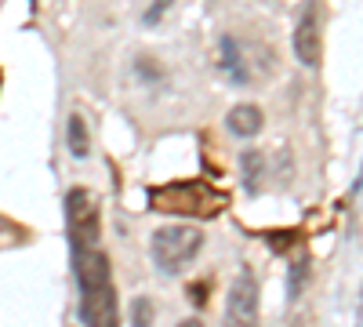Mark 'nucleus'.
<instances>
[{
  "label": "nucleus",
  "mask_w": 363,
  "mask_h": 327,
  "mask_svg": "<svg viewBox=\"0 0 363 327\" xmlns=\"http://www.w3.org/2000/svg\"><path fill=\"white\" fill-rule=\"evenodd\" d=\"M215 66L229 84H251L255 80V66H251V44H244L240 37H222L215 48Z\"/></svg>",
  "instance_id": "obj_6"
},
{
  "label": "nucleus",
  "mask_w": 363,
  "mask_h": 327,
  "mask_svg": "<svg viewBox=\"0 0 363 327\" xmlns=\"http://www.w3.org/2000/svg\"><path fill=\"white\" fill-rule=\"evenodd\" d=\"M229 196L218 193L215 186L200 182V178H186V182H171L160 186L149 196V207L160 215H174V218H211L225 211Z\"/></svg>",
  "instance_id": "obj_2"
},
{
  "label": "nucleus",
  "mask_w": 363,
  "mask_h": 327,
  "mask_svg": "<svg viewBox=\"0 0 363 327\" xmlns=\"http://www.w3.org/2000/svg\"><path fill=\"white\" fill-rule=\"evenodd\" d=\"M73 270H77V287H80L84 327H120L116 287H113L109 255L102 251V240L73 251Z\"/></svg>",
  "instance_id": "obj_1"
},
{
  "label": "nucleus",
  "mask_w": 363,
  "mask_h": 327,
  "mask_svg": "<svg viewBox=\"0 0 363 327\" xmlns=\"http://www.w3.org/2000/svg\"><path fill=\"white\" fill-rule=\"evenodd\" d=\"M66 142H69V153L77 157V160H84L87 153H91V142H87V124H84V116H69V135H66Z\"/></svg>",
  "instance_id": "obj_9"
},
{
  "label": "nucleus",
  "mask_w": 363,
  "mask_h": 327,
  "mask_svg": "<svg viewBox=\"0 0 363 327\" xmlns=\"http://www.w3.org/2000/svg\"><path fill=\"white\" fill-rule=\"evenodd\" d=\"M294 55L301 66H320V22L313 11H306L294 26Z\"/></svg>",
  "instance_id": "obj_7"
},
{
  "label": "nucleus",
  "mask_w": 363,
  "mask_h": 327,
  "mask_svg": "<svg viewBox=\"0 0 363 327\" xmlns=\"http://www.w3.org/2000/svg\"><path fill=\"white\" fill-rule=\"evenodd\" d=\"M306 277H309V258L306 255H298L294 258V270H291V299H298V294H301V287H306Z\"/></svg>",
  "instance_id": "obj_11"
},
{
  "label": "nucleus",
  "mask_w": 363,
  "mask_h": 327,
  "mask_svg": "<svg viewBox=\"0 0 363 327\" xmlns=\"http://www.w3.org/2000/svg\"><path fill=\"white\" fill-rule=\"evenodd\" d=\"M203 251V229L200 226H160L149 240V255H153L157 270L167 277L186 273L189 265Z\"/></svg>",
  "instance_id": "obj_3"
},
{
  "label": "nucleus",
  "mask_w": 363,
  "mask_h": 327,
  "mask_svg": "<svg viewBox=\"0 0 363 327\" xmlns=\"http://www.w3.org/2000/svg\"><path fill=\"white\" fill-rule=\"evenodd\" d=\"M262 124H265V116H262V109L251 106V102L233 106L229 116H225V128H229L236 138H255V135L262 131Z\"/></svg>",
  "instance_id": "obj_8"
},
{
  "label": "nucleus",
  "mask_w": 363,
  "mask_h": 327,
  "mask_svg": "<svg viewBox=\"0 0 363 327\" xmlns=\"http://www.w3.org/2000/svg\"><path fill=\"white\" fill-rule=\"evenodd\" d=\"M66 229H69V248L80 251L87 244L102 240V226H99V204L84 186H73L66 193Z\"/></svg>",
  "instance_id": "obj_4"
},
{
  "label": "nucleus",
  "mask_w": 363,
  "mask_h": 327,
  "mask_svg": "<svg viewBox=\"0 0 363 327\" xmlns=\"http://www.w3.org/2000/svg\"><path fill=\"white\" fill-rule=\"evenodd\" d=\"M131 327H153V302L149 299L131 302Z\"/></svg>",
  "instance_id": "obj_12"
},
{
  "label": "nucleus",
  "mask_w": 363,
  "mask_h": 327,
  "mask_svg": "<svg viewBox=\"0 0 363 327\" xmlns=\"http://www.w3.org/2000/svg\"><path fill=\"white\" fill-rule=\"evenodd\" d=\"M178 327H203V320H196V316H189V320H182Z\"/></svg>",
  "instance_id": "obj_14"
},
{
  "label": "nucleus",
  "mask_w": 363,
  "mask_h": 327,
  "mask_svg": "<svg viewBox=\"0 0 363 327\" xmlns=\"http://www.w3.org/2000/svg\"><path fill=\"white\" fill-rule=\"evenodd\" d=\"M174 4H178V0H153V4L145 8V15H142V26H160L164 15H167Z\"/></svg>",
  "instance_id": "obj_13"
},
{
  "label": "nucleus",
  "mask_w": 363,
  "mask_h": 327,
  "mask_svg": "<svg viewBox=\"0 0 363 327\" xmlns=\"http://www.w3.org/2000/svg\"><path fill=\"white\" fill-rule=\"evenodd\" d=\"M240 171H244V186H247V193H255V189H258V178H262V171H265L262 153L247 150L244 157H240Z\"/></svg>",
  "instance_id": "obj_10"
},
{
  "label": "nucleus",
  "mask_w": 363,
  "mask_h": 327,
  "mask_svg": "<svg viewBox=\"0 0 363 327\" xmlns=\"http://www.w3.org/2000/svg\"><path fill=\"white\" fill-rule=\"evenodd\" d=\"M225 327H258V280L251 270H240L229 287Z\"/></svg>",
  "instance_id": "obj_5"
}]
</instances>
